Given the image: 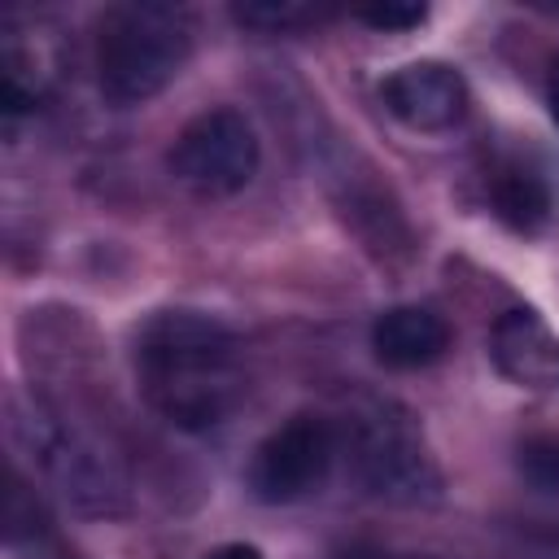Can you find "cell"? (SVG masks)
Wrapping results in <instances>:
<instances>
[{
    "instance_id": "cell-17",
    "label": "cell",
    "mask_w": 559,
    "mask_h": 559,
    "mask_svg": "<svg viewBox=\"0 0 559 559\" xmlns=\"http://www.w3.org/2000/svg\"><path fill=\"white\" fill-rule=\"evenodd\" d=\"M550 118H555V127H559V61H555V70H550Z\"/></svg>"
},
{
    "instance_id": "cell-2",
    "label": "cell",
    "mask_w": 559,
    "mask_h": 559,
    "mask_svg": "<svg viewBox=\"0 0 559 559\" xmlns=\"http://www.w3.org/2000/svg\"><path fill=\"white\" fill-rule=\"evenodd\" d=\"M9 428L35 472L57 489L70 511L87 520H114L131 511V476L122 459L57 402L39 393H13Z\"/></svg>"
},
{
    "instance_id": "cell-8",
    "label": "cell",
    "mask_w": 559,
    "mask_h": 559,
    "mask_svg": "<svg viewBox=\"0 0 559 559\" xmlns=\"http://www.w3.org/2000/svg\"><path fill=\"white\" fill-rule=\"evenodd\" d=\"M489 354L498 371L528 389L559 384V336L533 310H507L489 332Z\"/></svg>"
},
{
    "instance_id": "cell-16",
    "label": "cell",
    "mask_w": 559,
    "mask_h": 559,
    "mask_svg": "<svg viewBox=\"0 0 559 559\" xmlns=\"http://www.w3.org/2000/svg\"><path fill=\"white\" fill-rule=\"evenodd\" d=\"M205 559H262V550L249 542H227V546H214Z\"/></svg>"
},
{
    "instance_id": "cell-11",
    "label": "cell",
    "mask_w": 559,
    "mask_h": 559,
    "mask_svg": "<svg viewBox=\"0 0 559 559\" xmlns=\"http://www.w3.org/2000/svg\"><path fill=\"white\" fill-rule=\"evenodd\" d=\"M231 17L240 26H253L266 35H288V31H306V26L323 22L328 13L314 4H297V0H258V4H236Z\"/></svg>"
},
{
    "instance_id": "cell-5",
    "label": "cell",
    "mask_w": 559,
    "mask_h": 559,
    "mask_svg": "<svg viewBox=\"0 0 559 559\" xmlns=\"http://www.w3.org/2000/svg\"><path fill=\"white\" fill-rule=\"evenodd\" d=\"M262 148L240 109L197 114L170 144V175L197 197H236L258 175Z\"/></svg>"
},
{
    "instance_id": "cell-6",
    "label": "cell",
    "mask_w": 559,
    "mask_h": 559,
    "mask_svg": "<svg viewBox=\"0 0 559 559\" xmlns=\"http://www.w3.org/2000/svg\"><path fill=\"white\" fill-rule=\"evenodd\" d=\"M336 454H341L336 428L323 415H293L253 450L249 489L258 502L271 507L301 502L323 489Z\"/></svg>"
},
{
    "instance_id": "cell-9",
    "label": "cell",
    "mask_w": 559,
    "mask_h": 559,
    "mask_svg": "<svg viewBox=\"0 0 559 559\" xmlns=\"http://www.w3.org/2000/svg\"><path fill=\"white\" fill-rule=\"evenodd\" d=\"M371 349L384 367L415 371L450 349V323L428 306H393L371 323Z\"/></svg>"
},
{
    "instance_id": "cell-1",
    "label": "cell",
    "mask_w": 559,
    "mask_h": 559,
    "mask_svg": "<svg viewBox=\"0 0 559 559\" xmlns=\"http://www.w3.org/2000/svg\"><path fill=\"white\" fill-rule=\"evenodd\" d=\"M135 376L170 428L210 432L245 397V349L214 314L157 310L135 336Z\"/></svg>"
},
{
    "instance_id": "cell-4",
    "label": "cell",
    "mask_w": 559,
    "mask_h": 559,
    "mask_svg": "<svg viewBox=\"0 0 559 559\" xmlns=\"http://www.w3.org/2000/svg\"><path fill=\"white\" fill-rule=\"evenodd\" d=\"M192 57V13L179 4H114L96 35V83L118 109L144 105L175 83Z\"/></svg>"
},
{
    "instance_id": "cell-12",
    "label": "cell",
    "mask_w": 559,
    "mask_h": 559,
    "mask_svg": "<svg viewBox=\"0 0 559 559\" xmlns=\"http://www.w3.org/2000/svg\"><path fill=\"white\" fill-rule=\"evenodd\" d=\"M4 524H9V542L17 546L22 537H31L35 546H44L48 542V515H44V507L35 502V493L13 476V485H9V507H4Z\"/></svg>"
},
{
    "instance_id": "cell-15",
    "label": "cell",
    "mask_w": 559,
    "mask_h": 559,
    "mask_svg": "<svg viewBox=\"0 0 559 559\" xmlns=\"http://www.w3.org/2000/svg\"><path fill=\"white\" fill-rule=\"evenodd\" d=\"M336 559H432V555H397V550H380V546H349Z\"/></svg>"
},
{
    "instance_id": "cell-10",
    "label": "cell",
    "mask_w": 559,
    "mask_h": 559,
    "mask_svg": "<svg viewBox=\"0 0 559 559\" xmlns=\"http://www.w3.org/2000/svg\"><path fill=\"white\" fill-rule=\"evenodd\" d=\"M489 197H493V210L507 227L515 231H537L546 218H550V188L537 170L520 166V162H507L493 170V183H489Z\"/></svg>"
},
{
    "instance_id": "cell-18",
    "label": "cell",
    "mask_w": 559,
    "mask_h": 559,
    "mask_svg": "<svg viewBox=\"0 0 559 559\" xmlns=\"http://www.w3.org/2000/svg\"><path fill=\"white\" fill-rule=\"evenodd\" d=\"M35 559H61V555H44V550H39V555H35Z\"/></svg>"
},
{
    "instance_id": "cell-13",
    "label": "cell",
    "mask_w": 559,
    "mask_h": 559,
    "mask_svg": "<svg viewBox=\"0 0 559 559\" xmlns=\"http://www.w3.org/2000/svg\"><path fill=\"white\" fill-rule=\"evenodd\" d=\"M524 459H520V467H524V476L537 485V489H559V437H537V441H528L524 450H520Z\"/></svg>"
},
{
    "instance_id": "cell-3",
    "label": "cell",
    "mask_w": 559,
    "mask_h": 559,
    "mask_svg": "<svg viewBox=\"0 0 559 559\" xmlns=\"http://www.w3.org/2000/svg\"><path fill=\"white\" fill-rule=\"evenodd\" d=\"M336 445L349 459L354 480L362 493L389 507H428L441 498V467L424 441L419 419L380 393L349 397Z\"/></svg>"
},
{
    "instance_id": "cell-7",
    "label": "cell",
    "mask_w": 559,
    "mask_h": 559,
    "mask_svg": "<svg viewBox=\"0 0 559 559\" xmlns=\"http://www.w3.org/2000/svg\"><path fill=\"white\" fill-rule=\"evenodd\" d=\"M384 109L411 131H450L467 118V79L445 61H411L380 83Z\"/></svg>"
},
{
    "instance_id": "cell-14",
    "label": "cell",
    "mask_w": 559,
    "mask_h": 559,
    "mask_svg": "<svg viewBox=\"0 0 559 559\" xmlns=\"http://www.w3.org/2000/svg\"><path fill=\"white\" fill-rule=\"evenodd\" d=\"M354 17L376 26V31H411L428 17V9L424 4H376V9H358Z\"/></svg>"
}]
</instances>
